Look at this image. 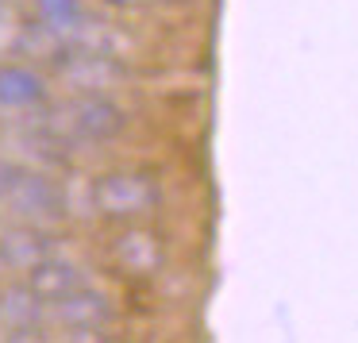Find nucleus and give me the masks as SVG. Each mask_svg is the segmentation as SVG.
Wrapping results in <instances>:
<instances>
[{
  "instance_id": "12",
  "label": "nucleus",
  "mask_w": 358,
  "mask_h": 343,
  "mask_svg": "<svg viewBox=\"0 0 358 343\" xmlns=\"http://www.w3.org/2000/svg\"><path fill=\"white\" fill-rule=\"evenodd\" d=\"M24 31L27 24L16 20V12L0 8V62H12V58L24 55Z\"/></svg>"
},
{
  "instance_id": "2",
  "label": "nucleus",
  "mask_w": 358,
  "mask_h": 343,
  "mask_svg": "<svg viewBox=\"0 0 358 343\" xmlns=\"http://www.w3.org/2000/svg\"><path fill=\"white\" fill-rule=\"evenodd\" d=\"M89 204L101 220L108 224H143L147 216H155L162 204V189L150 174L139 170H108L101 178H93L89 186Z\"/></svg>"
},
{
  "instance_id": "9",
  "label": "nucleus",
  "mask_w": 358,
  "mask_h": 343,
  "mask_svg": "<svg viewBox=\"0 0 358 343\" xmlns=\"http://www.w3.org/2000/svg\"><path fill=\"white\" fill-rule=\"evenodd\" d=\"M0 247H4L8 266H12V270H20V274L35 270L43 258L55 255L50 232H43V227H35V224H20V220H12V224H8V232H4Z\"/></svg>"
},
{
  "instance_id": "5",
  "label": "nucleus",
  "mask_w": 358,
  "mask_h": 343,
  "mask_svg": "<svg viewBox=\"0 0 358 343\" xmlns=\"http://www.w3.org/2000/svg\"><path fill=\"white\" fill-rule=\"evenodd\" d=\"M50 324H58L66 335L73 340H104L108 335V324L116 320V309L104 293H96L93 286H81L78 293L62 297L47 309Z\"/></svg>"
},
{
  "instance_id": "13",
  "label": "nucleus",
  "mask_w": 358,
  "mask_h": 343,
  "mask_svg": "<svg viewBox=\"0 0 358 343\" xmlns=\"http://www.w3.org/2000/svg\"><path fill=\"white\" fill-rule=\"evenodd\" d=\"M116 8H150V4H166V0H108Z\"/></svg>"
},
{
  "instance_id": "15",
  "label": "nucleus",
  "mask_w": 358,
  "mask_h": 343,
  "mask_svg": "<svg viewBox=\"0 0 358 343\" xmlns=\"http://www.w3.org/2000/svg\"><path fill=\"white\" fill-rule=\"evenodd\" d=\"M0 8H4V4H0Z\"/></svg>"
},
{
  "instance_id": "3",
  "label": "nucleus",
  "mask_w": 358,
  "mask_h": 343,
  "mask_svg": "<svg viewBox=\"0 0 358 343\" xmlns=\"http://www.w3.org/2000/svg\"><path fill=\"white\" fill-rule=\"evenodd\" d=\"M0 209L8 212V220L20 224H35L43 232H55L66 216H70V197L66 189L39 166H24L12 174L8 189L0 193Z\"/></svg>"
},
{
  "instance_id": "4",
  "label": "nucleus",
  "mask_w": 358,
  "mask_h": 343,
  "mask_svg": "<svg viewBox=\"0 0 358 343\" xmlns=\"http://www.w3.org/2000/svg\"><path fill=\"white\" fill-rule=\"evenodd\" d=\"M58 85H66V93H116L131 81V70L120 55L108 50H81L73 47L62 62L55 66Z\"/></svg>"
},
{
  "instance_id": "11",
  "label": "nucleus",
  "mask_w": 358,
  "mask_h": 343,
  "mask_svg": "<svg viewBox=\"0 0 358 343\" xmlns=\"http://www.w3.org/2000/svg\"><path fill=\"white\" fill-rule=\"evenodd\" d=\"M35 20H43L50 31H58L73 47L93 16L85 12V4H81V0H35Z\"/></svg>"
},
{
  "instance_id": "6",
  "label": "nucleus",
  "mask_w": 358,
  "mask_h": 343,
  "mask_svg": "<svg viewBox=\"0 0 358 343\" xmlns=\"http://www.w3.org/2000/svg\"><path fill=\"white\" fill-rule=\"evenodd\" d=\"M108 262H112V270L124 274V278H135V281L155 278L166 266L162 235L150 232V227H139V224H124V232H116L108 243Z\"/></svg>"
},
{
  "instance_id": "14",
  "label": "nucleus",
  "mask_w": 358,
  "mask_h": 343,
  "mask_svg": "<svg viewBox=\"0 0 358 343\" xmlns=\"http://www.w3.org/2000/svg\"><path fill=\"white\" fill-rule=\"evenodd\" d=\"M4 232H8V212L0 209V239H4Z\"/></svg>"
},
{
  "instance_id": "8",
  "label": "nucleus",
  "mask_w": 358,
  "mask_h": 343,
  "mask_svg": "<svg viewBox=\"0 0 358 343\" xmlns=\"http://www.w3.org/2000/svg\"><path fill=\"white\" fill-rule=\"evenodd\" d=\"M50 101L47 78L24 62H0V116H35Z\"/></svg>"
},
{
  "instance_id": "7",
  "label": "nucleus",
  "mask_w": 358,
  "mask_h": 343,
  "mask_svg": "<svg viewBox=\"0 0 358 343\" xmlns=\"http://www.w3.org/2000/svg\"><path fill=\"white\" fill-rule=\"evenodd\" d=\"M47 309L50 304L35 293V286L27 278L0 286V324H4L8 340H35V335H43L39 328L50 320Z\"/></svg>"
},
{
  "instance_id": "1",
  "label": "nucleus",
  "mask_w": 358,
  "mask_h": 343,
  "mask_svg": "<svg viewBox=\"0 0 358 343\" xmlns=\"http://www.w3.org/2000/svg\"><path fill=\"white\" fill-rule=\"evenodd\" d=\"M39 120L66 139L70 147H96V143H112L127 127V112L112 101L108 93H70L58 108H43Z\"/></svg>"
},
{
  "instance_id": "10",
  "label": "nucleus",
  "mask_w": 358,
  "mask_h": 343,
  "mask_svg": "<svg viewBox=\"0 0 358 343\" xmlns=\"http://www.w3.org/2000/svg\"><path fill=\"white\" fill-rule=\"evenodd\" d=\"M24 278L31 281L35 293H39L47 304H55V301H62V297L78 293L81 286H89L85 270H81V266H73V262H66V258H58V255L43 258V262L35 266V270H27Z\"/></svg>"
}]
</instances>
